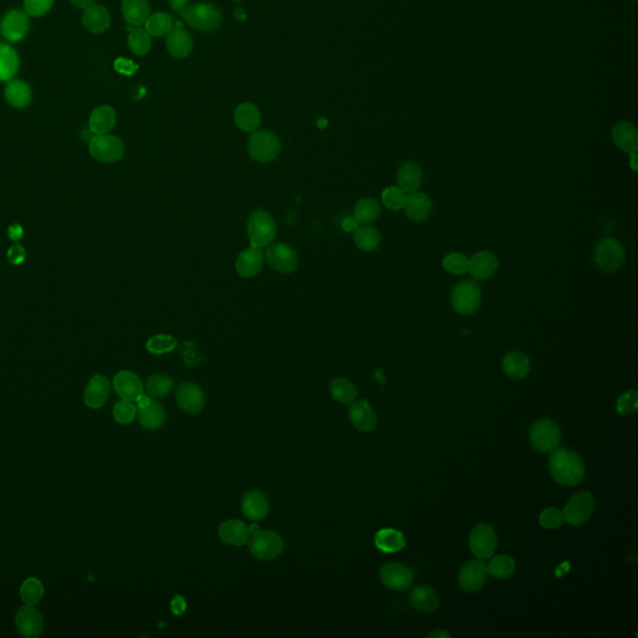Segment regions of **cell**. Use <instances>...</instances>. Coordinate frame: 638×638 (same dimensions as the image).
I'll list each match as a JSON object with an SVG mask.
<instances>
[{
	"label": "cell",
	"instance_id": "cell-1",
	"mask_svg": "<svg viewBox=\"0 0 638 638\" xmlns=\"http://www.w3.org/2000/svg\"><path fill=\"white\" fill-rule=\"evenodd\" d=\"M551 475L556 483L564 486L580 484L585 476L584 461L576 451L571 449H556L549 461Z\"/></svg>",
	"mask_w": 638,
	"mask_h": 638
},
{
	"label": "cell",
	"instance_id": "cell-2",
	"mask_svg": "<svg viewBox=\"0 0 638 638\" xmlns=\"http://www.w3.org/2000/svg\"><path fill=\"white\" fill-rule=\"evenodd\" d=\"M248 547L256 559L271 561L282 555L284 541L281 535L272 530H259L258 525H252V534L248 540Z\"/></svg>",
	"mask_w": 638,
	"mask_h": 638
},
{
	"label": "cell",
	"instance_id": "cell-3",
	"mask_svg": "<svg viewBox=\"0 0 638 638\" xmlns=\"http://www.w3.org/2000/svg\"><path fill=\"white\" fill-rule=\"evenodd\" d=\"M247 231L252 247H268L276 238L277 225L271 213L263 208H256L248 218Z\"/></svg>",
	"mask_w": 638,
	"mask_h": 638
},
{
	"label": "cell",
	"instance_id": "cell-4",
	"mask_svg": "<svg viewBox=\"0 0 638 638\" xmlns=\"http://www.w3.org/2000/svg\"><path fill=\"white\" fill-rule=\"evenodd\" d=\"M624 259H626V252H624V246L614 238H604L595 246V266L602 272H616L617 269L622 267Z\"/></svg>",
	"mask_w": 638,
	"mask_h": 638
},
{
	"label": "cell",
	"instance_id": "cell-5",
	"mask_svg": "<svg viewBox=\"0 0 638 638\" xmlns=\"http://www.w3.org/2000/svg\"><path fill=\"white\" fill-rule=\"evenodd\" d=\"M182 18L190 26L201 31L217 30L222 23V15L220 10L215 5L207 3H197L185 8Z\"/></svg>",
	"mask_w": 638,
	"mask_h": 638
},
{
	"label": "cell",
	"instance_id": "cell-6",
	"mask_svg": "<svg viewBox=\"0 0 638 638\" xmlns=\"http://www.w3.org/2000/svg\"><path fill=\"white\" fill-rule=\"evenodd\" d=\"M530 441L535 451L540 453H552L561 443V431L559 426L551 419H539L535 421L530 431Z\"/></svg>",
	"mask_w": 638,
	"mask_h": 638
},
{
	"label": "cell",
	"instance_id": "cell-7",
	"mask_svg": "<svg viewBox=\"0 0 638 638\" xmlns=\"http://www.w3.org/2000/svg\"><path fill=\"white\" fill-rule=\"evenodd\" d=\"M248 153L254 161L271 163L277 158L281 150V143L276 135L269 130L254 131L248 139Z\"/></svg>",
	"mask_w": 638,
	"mask_h": 638
},
{
	"label": "cell",
	"instance_id": "cell-8",
	"mask_svg": "<svg viewBox=\"0 0 638 638\" xmlns=\"http://www.w3.org/2000/svg\"><path fill=\"white\" fill-rule=\"evenodd\" d=\"M481 302V291L473 281L456 283L451 292V306L461 316H471L478 311Z\"/></svg>",
	"mask_w": 638,
	"mask_h": 638
},
{
	"label": "cell",
	"instance_id": "cell-9",
	"mask_svg": "<svg viewBox=\"0 0 638 638\" xmlns=\"http://www.w3.org/2000/svg\"><path fill=\"white\" fill-rule=\"evenodd\" d=\"M89 151L94 159L101 163H116L124 156L125 144L113 135H94L90 140Z\"/></svg>",
	"mask_w": 638,
	"mask_h": 638
},
{
	"label": "cell",
	"instance_id": "cell-10",
	"mask_svg": "<svg viewBox=\"0 0 638 638\" xmlns=\"http://www.w3.org/2000/svg\"><path fill=\"white\" fill-rule=\"evenodd\" d=\"M594 509V495L589 491L579 493L574 495L569 503L565 505V509L562 510L565 521L572 526H580L590 519Z\"/></svg>",
	"mask_w": 638,
	"mask_h": 638
},
{
	"label": "cell",
	"instance_id": "cell-11",
	"mask_svg": "<svg viewBox=\"0 0 638 638\" xmlns=\"http://www.w3.org/2000/svg\"><path fill=\"white\" fill-rule=\"evenodd\" d=\"M471 552L478 559H489L494 555L498 546V535L494 528L489 524L476 525L471 530L469 537Z\"/></svg>",
	"mask_w": 638,
	"mask_h": 638
},
{
	"label": "cell",
	"instance_id": "cell-12",
	"mask_svg": "<svg viewBox=\"0 0 638 638\" xmlns=\"http://www.w3.org/2000/svg\"><path fill=\"white\" fill-rule=\"evenodd\" d=\"M266 261L273 269L283 274L294 272L298 267L297 253L286 243L269 245L266 252Z\"/></svg>",
	"mask_w": 638,
	"mask_h": 638
},
{
	"label": "cell",
	"instance_id": "cell-13",
	"mask_svg": "<svg viewBox=\"0 0 638 638\" xmlns=\"http://www.w3.org/2000/svg\"><path fill=\"white\" fill-rule=\"evenodd\" d=\"M15 626L24 637L36 638L44 632L45 621L35 606L25 604L15 614Z\"/></svg>",
	"mask_w": 638,
	"mask_h": 638
},
{
	"label": "cell",
	"instance_id": "cell-14",
	"mask_svg": "<svg viewBox=\"0 0 638 638\" xmlns=\"http://www.w3.org/2000/svg\"><path fill=\"white\" fill-rule=\"evenodd\" d=\"M488 575L486 565L481 560H473L461 567L458 584L465 592H476L484 587Z\"/></svg>",
	"mask_w": 638,
	"mask_h": 638
},
{
	"label": "cell",
	"instance_id": "cell-15",
	"mask_svg": "<svg viewBox=\"0 0 638 638\" xmlns=\"http://www.w3.org/2000/svg\"><path fill=\"white\" fill-rule=\"evenodd\" d=\"M379 579L388 589L404 591L411 586L413 572L406 565L388 562L383 565L379 570Z\"/></svg>",
	"mask_w": 638,
	"mask_h": 638
},
{
	"label": "cell",
	"instance_id": "cell-16",
	"mask_svg": "<svg viewBox=\"0 0 638 638\" xmlns=\"http://www.w3.org/2000/svg\"><path fill=\"white\" fill-rule=\"evenodd\" d=\"M177 404L188 414H198L205 406V394L202 389L192 381H183L176 389Z\"/></svg>",
	"mask_w": 638,
	"mask_h": 638
},
{
	"label": "cell",
	"instance_id": "cell-17",
	"mask_svg": "<svg viewBox=\"0 0 638 638\" xmlns=\"http://www.w3.org/2000/svg\"><path fill=\"white\" fill-rule=\"evenodd\" d=\"M29 19L28 14L20 10H10L0 21V33L5 39L18 41L28 34Z\"/></svg>",
	"mask_w": 638,
	"mask_h": 638
},
{
	"label": "cell",
	"instance_id": "cell-18",
	"mask_svg": "<svg viewBox=\"0 0 638 638\" xmlns=\"http://www.w3.org/2000/svg\"><path fill=\"white\" fill-rule=\"evenodd\" d=\"M348 414L351 424L361 433H371L378 426L376 411L366 399L353 401Z\"/></svg>",
	"mask_w": 638,
	"mask_h": 638
},
{
	"label": "cell",
	"instance_id": "cell-19",
	"mask_svg": "<svg viewBox=\"0 0 638 638\" xmlns=\"http://www.w3.org/2000/svg\"><path fill=\"white\" fill-rule=\"evenodd\" d=\"M251 534H252V525L248 526L241 520H227L218 528L220 539L222 540L225 544L231 546H242L247 544Z\"/></svg>",
	"mask_w": 638,
	"mask_h": 638
},
{
	"label": "cell",
	"instance_id": "cell-20",
	"mask_svg": "<svg viewBox=\"0 0 638 638\" xmlns=\"http://www.w3.org/2000/svg\"><path fill=\"white\" fill-rule=\"evenodd\" d=\"M242 514L252 521L266 519L269 514V501L262 491L251 490L243 495L241 501Z\"/></svg>",
	"mask_w": 638,
	"mask_h": 638
},
{
	"label": "cell",
	"instance_id": "cell-21",
	"mask_svg": "<svg viewBox=\"0 0 638 638\" xmlns=\"http://www.w3.org/2000/svg\"><path fill=\"white\" fill-rule=\"evenodd\" d=\"M114 389L121 399L135 401L144 393V384L139 376L129 371H121L115 376Z\"/></svg>",
	"mask_w": 638,
	"mask_h": 638
},
{
	"label": "cell",
	"instance_id": "cell-22",
	"mask_svg": "<svg viewBox=\"0 0 638 638\" xmlns=\"http://www.w3.org/2000/svg\"><path fill=\"white\" fill-rule=\"evenodd\" d=\"M499 268V261L494 253L489 251L478 252L469 259V271L471 277L478 281H485L493 277Z\"/></svg>",
	"mask_w": 638,
	"mask_h": 638
},
{
	"label": "cell",
	"instance_id": "cell-23",
	"mask_svg": "<svg viewBox=\"0 0 638 638\" xmlns=\"http://www.w3.org/2000/svg\"><path fill=\"white\" fill-rule=\"evenodd\" d=\"M409 602L416 611H419L421 614H431L439 607L441 599L431 586L418 585L411 591Z\"/></svg>",
	"mask_w": 638,
	"mask_h": 638
},
{
	"label": "cell",
	"instance_id": "cell-24",
	"mask_svg": "<svg viewBox=\"0 0 638 638\" xmlns=\"http://www.w3.org/2000/svg\"><path fill=\"white\" fill-rule=\"evenodd\" d=\"M110 396V381L104 376H94L84 391V401L91 409L105 406Z\"/></svg>",
	"mask_w": 638,
	"mask_h": 638
},
{
	"label": "cell",
	"instance_id": "cell-25",
	"mask_svg": "<svg viewBox=\"0 0 638 638\" xmlns=\"http://www.w3.org/2000/svg\"><path fill=\"white\" fill-rule=\"evenodd\" d=\"M263 262L264 256L261 248H247L238 256L236 271L243 278L256 277L262 269Z\"/></svg>",
	"mask_w": 638,
	"mask_h": 638
},
{
	"label": "cell",
	"instance_id": "cell-26",
	"mask_svg": "<svg viewBox=\"0 0 638 638\" xmlns=\"http://www.w3.org/2000/svg\"><path fill=\"white\" fill-rule=\"evenodd\" d=\"M423 170L416 161L403 163L396 171V183L406 192H416L423 185Z\"/></svg>",
	"mask_w": 638,
	"mask_h": 638
},
{
	"label": "cell",
	"instance_id": "cell-27",
	"mask_svg": "<svg viewBox=\"0 0 638 638\" xmlns=\"http://www.w3.org/2000/svg\"><path fill=\"white\" fill-rule=\"evenodd\" d=\"M406 215L414 222H424L429 218L433 211L431 198L424 192H411L406 197Z\"/></svg>",
	"mask_w": 638,
	"mask_h": 638
},
{
	"label": "cell",
	"instance_id": "cell-28",
	"mask_svg": "<svg viewBox=\"0 0 638 638\" xmlns=\"http://www.w3.org/2000/svg\"><path fill=\"white\" fill-rule=\"evenodd\" d=\"M612 139L617 148L632 154L638 149V131L634 125L627 121H619L612 129Z\"/></svg>",
	"mask_w": 638,
	"mask_h": 638
},
{
	"label": "cell",
	"instance_id": "cell-29",
	"mask_svg": "<svg viewBox=\"0 0 638 638\" xmlns=\"http://www.w3.org/2000/svg\"><path fill=\"white\" fill-rule=\"evenodd\" d=\"M530 368H531V363H530L529 356L523 351H510L503 359V371L515 381L524 379L525 376L529 374Z\"/></svg>",
	"mask_w": 638,
	"mask_h": 638
},
{
	"label": "cell",
	"instance_id": "cell-30",
	"mask_svg": "<svg viewBox=\"0 0 638 638\" xmlns=\"http://www.w3.org/2000/svg\"><path fill=\"white\" fill-rule=\"evenodd\" d=\"M140 424L148 431H158L166 421V411L159 401L151 399L148 406L138 409Z\"/></svg>",
	"mask_w": 638,
	"mask_h": 638
},
{
	"label": "cell",
	"instance_id": "cell-31",
	"mask_svg": "<svg viewBox=\"0 0 638 638\" xmlns=\"http://www.w3.org/2000/svg\"><path fill=\"white\" fill-rule=\"evenodd\" d=\"M166 45H168L170 54L178 59L188 56L193 48L191 36L186 30L180 26V24H178V28H175L168 33Z\"/></svg>",
	"mask_w": 638,
	"mask_h": 638
},
{
	"label": "cell",
	"instance_id": "cell-32",
	"mask_svg": "<svg viewBox=\"0 0 638 638\" xmlns=\"http://www.w3.org/2000/svg\"><path fill=\"white\" fill-rule=\"evenodd\" d=\"M261 113L256 105L245 103L238 106L235 111V123L240 130L245 133H254L261 125Z\"/></svg>",
	"mask_w": 638,
	"mask_h": 638
},
{
	"label": "cell",
	"instance_id": "cell-33",
	"mask_svg": "<svg viewBox=\"0 0 638 638\" xmlns=\"http://www.w3.org/2000/svg\"><path fill=\"white\" fill-rule=\"evenodd\" d=\"M116 124V113L111 106L103 105L91 113L89 128L95 135L108 134Z\"/></svg>",
	"mask_w": 638,
	"mask_h": 638
},
{
	"label": "cell",
	"instance_id": "cell-34",
	"mask_svg": "<svg viewBox=\"0 0 638 638\" xmlns=\"http://www.w3.org/2000/svg\"><path fill=\"white\" fill-rule=\"evenodd\" d=\"M110 14L103 5L93 4L85 8L83 24L91 33H103L109 28Z\"/></svg>",
	"mask_w": 638,
	"mask_h": 638
},
{
	"label": "cell",
	"instance_id": "cell-35",
	"mask_svg": "<svg viewBox=\"0 0 638 638\" xmlns=\"http://www.w3.org/2000/svg\"><path fill=\"white\" fill-rule=\"evenodd\" d=\"M374 544L376 549L381 550L386 554H394L406 546V537L401 531L391 528L381 529L374 536Z\"/></svg>",
	"mask_w": 638,
	"mask_h": 638
},
{
	"label": "cell",
	"instance_id": "cell-36",
	"mask_svg": "<svg viewBox=\"0 0 638 638\" xmlns=\"http://www.w3.org/2000/svg\"><path fill=\"white\" fill-rule=\"evenodd\" d=\"M121 10L128 24L140 26L149 19L150 5L148 0H123Z\"/></svg>",
	"mask_w": 638,
	"mask_h": 638
},
{
	"label": "cell",
	"instance_id": "cell-37",
	"mask_svg": "<svg viewBox=\"0 0 638 638\" xmlns=\"http://www.w3.org/2000/svg\"><path fill=\"white\" fill-rule=\"evenodd\" d=\"M5 99L11 106L21 109L30 104L31 90L23 80H10L5 88Z\"/></svg>",
	"mask_w": 638,
	"mask_h": 638
},
{
	"label": "cell",
	"instance_id": "cell-38",
	"mask_svg": "<svg viewBox=\"0 0 638 638\" xmlns=\"http://www.w3.org/2000/svg\"><path fill=\"white\" fill-rule=\"evenodd\" d=\"M19 70V56L13 46L0 43V81L13 80Z\"/></svg>",
	"mask_w": 638,
	"mask_h": 638
},
{
	"label": "cell",
	"instance_id": "cell-39",
	"mask_svg": "<svg viewBox=\"0 0 638 638\" xmlns=\"http://www.w3.org/2000/svg\"><path fill=\"white\" fill-rule=\"evenodd\" d=\"M381 215V206L376 198L364 197L359 200L353 210V220L361 225L374 222Z\"/></svg>",
	"mask_w": 638,
	"mask_h": 638
},
{
	"label": "cell",
	"instance_id": "cell-40",
	"mask_svg": "<svg viewBox=\"0 0 638 638\" xmlns=\"http://www.w3.org/2000/svg\"><path fill=\"white\" fill-rule=\"evenodd\" d=\"M381 233L371 225H363L354 232V243L363 252H373L381 246Z\"/></svg>",
	"mask_w": 638,
	"mask_h": 638
},
{
	"label": "cell",
	"instance_id": "cell-41",
	"mask_svg": "<svg viewBox=\"0 0 638 638\" xmlns=\"http://www.w3.org/2000/svg\"><path fill=\"white\" fill-rule=\"evenodd\" d=\"M331 396L334 401L341 404H351L358 398V389L353 381L348 378H336L333 379L329 386Z\"/></svg>",
	"mask_w": 638,
	"mask_h": 638
},
{
	"label": "cell",
	"instance_id": "cell-42",
	"mask_svg": "<svg viewBox=\"0 0 638 638\" xmlns=\"http://www.w3.org/2000/svg\"><path fill=\"white\" fill-rule=\"evenodd\" d=\"M44 585L36 577H29V579L25 580L20 586V597L25 604L35 606V604H39L44 597Z\"/></svg>",
	"mask_w": 638,
	"mask_h": 638
},
{
	"label": "cell",
	"instance_id": "cell-43",
	"mask_svg": "<svg viewBox=\"0 0 638 638\" xmlns=\"http://www.w3.org/2000/svg\"><path fill=\"white\" fill-rule=\"evenodd\" d=\"M486 569L488 574L491 575L495 579H509L510 576L514 574L515 561L508 555H498L494 559H491Z\"/></svg>",
	"mask_w": 638,
	"mask_h": 638
},
{
	"label": "cell",
	"instance_id": "cell-44",
	"mask_svg": "<svg viewBox=\"0 0 638 638\" xmlns=\"http://www.w3.org/2000/svg\"><path fill=\"white\" fill-rule=\"evenodd\" d=\"M173 379L166 374H155L150 376L145 384V389L151 398H163L173 391Z\"/></svg>",
	"mask_w": 638,
	"mask_h": 638
},
{
	"label": "cell",
	"instance_id": "cell-45",
	"mask_svg": "<svg viewBox=\"0 0 638 638\" xmlns=\"http://www.w3.org/2000/svg\"><path fill=\"white\" fill-rule=\"evenodd\" d=\"M146 31L153 36H163L168 35L173 29V18L166 13H156L149 16V19L145 23Z\"/></svg>",
	"mask_w": 638,
	"mask_h": 638
},
{
	"label": "cell",
	"instance_id": "cell-46",
	"mask_svg": "<svg viewBox=\"0 0 638 638\" xmlns=\"http://www.w3.org/2000/svg\"><path fill=\"white\" fill-rule=\"evenodd\" d=\"M128 44L135 55L141 56V55L148 54L150 48H151L150 34L146 30L141 29V28L133 29L130 31Z\"/></svg>",
	"mask_w": 638,
	"mask_h": 638
},
{
	"label": "cell",
	"instance_id": "cell-47",
	"mask_svg": "<svg viewBox=\"0 0 638 638\" xmlns=\"http://www.w3.org/2000/svg\"><path fill=\"white\" fill-rule=\"evenodd\" d=\"M177 346V341L168 334H156L146 343V349L155 356H161L173 351Z\"/></svg>",
	"mask_w": 638,
	"mask_h": 638
},
{
	"label": "cell",
	"instance_id": "cell-48",
	"mask_svg": "<svg viewBox=\"0 0 638 638\" xmlns=\"http://www.w3.org/2000/svg\"><path fill=\"white\" fill-rule=\"evenodd\" d=\"M406 195L404 190H401L399 186H391L383 191L381 193V201L384 203V206L393 211H398L401 208H404L406 202Z\"/></svg>",
	"mask_w": 638,
	"mask_h": 638
},
{
	"label": "cell",
	"instance_id": "cell-49",
	"mask_svg": "<svg viewBox=\"0 0 638 638\" xmlns=\"http://www.w3.org/2000/svg\"><path fill=\"white\" fill-rule=\"evenodd\" d=\"M443 267L451 274H464L469 271V258L464 253L451 252L443 259Z\"/></svg>",
	"mask_w": 638,
	"mask_h": 638
},
{
	"label": "cell",
	"instance_id": "cell-50",
	"mask_svg": "<svg viewBox=\"0 0 638 638\" xmlns=\"http://www.w3.org/2000/svg\"><path fill=\"white\" fill-rule=\"evenodd\" d=\"M113 416L120 424H130L138 416V406L135 401L121 399L115 404Z\"/></svg>",
	"mask_w": 638,
	"mask_h": 638
},
{
	"label": "cell",
	"instance_id": "cell-51",
	"mask_svg": "<svg viewBox=\"0 0 638 638\" xmlns=\"http://www.w3.org/2000/svg\"><path fill=\"white\" fill-rule=\"evenodd\" d=\"M540 524L545 529L556 530L565 523L564 513L556 508H547L540 515Z\"/></svg>",
	"mask_w": 638,
	"mask_h": 638
},
{
	"label": "cell",
	"instance_id": "cell-52",
	"mask_svg": "<svg viewBox=\"0 0 638 638\" xmlns=\"http://www.w3.org/2000/svg\"><path fill=\"white\" fill-rule=\"evenodd\" d=\"M637 406L638 393L632 389L619 396L617 401V413L624 416H632L637 411Z\"/></svg>",
	"mask_w": 638,
	"mask_h": 638
},
{
	"label": "cell",
	"instance_id": "cell-53",
	"mask_svg": "<svg viewBox=\"0 0 638 638\" xmlns=\"http://www.w3.org/2000/svg\"><path fill=\"white\" fill-rule=\"evenodd\" d=\"M54 0H24L25 13L30 16H41L51 9Z\"/></svg>",
	"mask_w": 638,
	"mask_h": 638
},
{
	"label": "cell",
	"instance_id": "cell-54",
	"mask_svg": "<svg viewBox=\"0 0 638 638\" xmlns=\"http://www.w3.org/2000/svg\"><path fill=\"white\" fill-rule=\"evenodd\" d=\"M115 70L120 73V74L124 75H133L136 73V70H138V64H135L133 60L130 59H124V58H120V59L116 60L115 61Z\"/></svg>",
	"mask_w": 638,
	"mask_h": 638
},
{
	"label": "cell",
	"instance_id": "cell-55",
	"mask_svg": "<svg viewBox=\"0 0 638 638\" xmlns=\"http://www.w3.org/2000/svg\"><path fill=\"white\" fill-rule=\"evenodd\" d=\"M8 259H9V262L11 263V264H14V266L21 264V263L24 262L25 259L24 247L20 246V245H14V246H11V247L8 249Z\"/></svg>",
	"mask_w": 638,
	"mask_h": 638
},
{
	"label": "cell",
	"instance_id": "cell-56",
	"mask_svg": "<svg viewBox=\"0 0 638 638\" xmlns=\"http://www.w3.org/2000/svg\"><path fill=\"white\" fill-rule=\"evenodd\" d=\"M23 235H24V230L18 223H14L8 228V236L11 241H19L23 238Z\"/></svg>",
	"mask_w": 638,
	"mask_h": 638
},
{
	"label": "cell",
	"instance_id": "cell-57",
	"mask_svg": "<svg viewBox=\"0 0 638 638\" xmlns=\"http://www.w3.org/2000/svg\"><path fill=\"white\" fill-rule=\"evenodd\" d=\"M186 609V602L181 597H176L173 601V614H181Z\"/></svg>",
	"mask_w": 638,
	"mask_h": 638
},
{
	"label": "cell",
	"instance_id": "cell-58",
	"mask_svg": "<svg viewBox=\"0 0 638 638\" xmlns=\"http://www.w3.org/2000/svg\"><path fill=\"white\" fill-rule=\"evenodd\" d=\"M170 1V5H171V8L173 10H183L186 6H187L188 3H190V0H168Z\"/></svg>",
	"mask_w": 638,
	"mask_h": 638
},
{
	"label": "cell",
	"instance_id": "cell-59",
	"mask_svg": "<svg viewBox=\"0 0 638 638\" xmlns=\"http://www.w3.org/2000/svg\"><path fill=\"white\" fill-rule=\"evenodd\" d=\"M73 4L76 6V8H80V9H85V8H88L90 5H93L95 3V0H70Z\"/></svg>",
	"mask_w": 638,
	"mask_h": 638
},
{
	"label": "cell",
	"instance_id": "cell-60",
	"mask_svg": "<svg viewBox=\"0 0 638 638\" xmlns=\"http://www.w3.org/2000/svg\"><path fill=\"white\" fill-rule=\"evenodd\" d=\"M428 637H451V634L446 631H434L431 634H428Z\"/></svg>",
	"mask_w": 638,
	"mask_h": 638
},
{
	"label": "cell",
	"instance_id": "cell-61",
	"mask_svg": "<svg viewBox=\"0 0 638 638\" xmlns=\"http://www.w3.org/2000/svg\"><path fill=\"white\" fill-rule=\"evenodd\" d=\"M631 156H632V161H631V168H632V170H634V171H636V170H637V166H636V153H632V154H631Z\"/></svg>",
	"mask_w": 638,
	"mask_h": 638
}]
</instances>
